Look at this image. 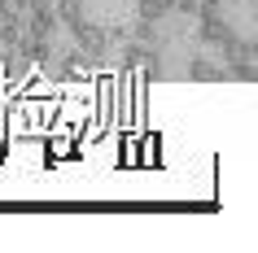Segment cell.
<instances>
[{
    "label": "cell",
    "mask_w": 258,
    "mask_h": 253,
    "mask_svg": "<svg viewBox=\"0 0 258 253\" xmlns=\"http://www.w3.org/2000/svg\"><path fill=\"white\" fill-rule=\"evenodd\" d=\"M70 35H75V48H83V53L92 57V66H101V61H105L109 57V31L105 27H96V22H88V18H83V22H75V27H70Z\"/></svg>",
    "instance_id": "6da1fadb"
},
{
    "label": "cell",
    "mask_w": 258,
    "mask_h": 253,
    "mask_svg": "<svg viewBox=\"0 0 258 253\" xmlns=\"http://www.w3.org/2000/svg\"><path fill=\"white\" fill-rule=\"evenodd\" d=\"M188 79H197V83H219V79H228V70L215 66L210 57H192V61H188Z\"/></svg>",
    "instance_id": "7a4b0ae2"
},
{
    "label": "cell",
    "mask_w": 258,
    "mask_h": 253,
    "mask_svg": "<svg viewBox=\"0 0 258 253\" xmlns=\"http://www.w3.org/2000/svg\"><path fill=\"white\" fill-rule=\"evenodd\" d=\"M132 35H136V44H158V22H145L140 18L136 27H132Z\"/></svg>",
    "instance_id": "5b68a950"
},
{
    "label": "cell",
    "mask_w": 258,
    "mask_h": 253,
    "mask_svg": "<svg viewBox=\"0 0 258 253\" xmlns=\"http://www.w3.org/2000/svg\"><path fill=\"white\" fill-rule=\"evenodd\" d=\"M192 18H202V22H210V18H223V0H197Z\"/></svg>",
    "instance_id": "277c9868"
},
{
    "label": "cell",
    "mask_w": 258,
    "mask_h": 253,
    "mask_svg": "<svg viewBox=\"0 0 258 253\" xmlns=\"http://www.w3.org/2000/svg\"><path fill=\"white\" fill-rule=\"evenodd\" d=\"M53 14H57V27H75V22H83V5L79 0H57Z\"/></svg>",
    "instance_id": "3957f363"
},
{
    "label": "cell",
    "mask_w": 258,
    "mask_h": 253,
    "mask_svg": "<svg viewBox=\"0 0 258 253\" xmlns=\"http://www.w3.org/2000/svg\"><path fill=\"white\" fill-rule=\"evenodd\" d=\"M249 5H254V0H249Z\"/></svg>",
    "instance_id": "8992f818"
}]
</instances>
